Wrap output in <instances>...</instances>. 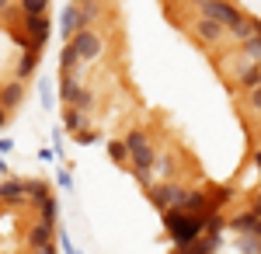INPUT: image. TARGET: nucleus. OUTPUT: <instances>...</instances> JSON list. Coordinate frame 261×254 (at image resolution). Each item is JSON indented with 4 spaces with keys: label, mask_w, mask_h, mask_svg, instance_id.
Returning <instances> with one entry per match:
<instances>
[{
    "label": "nucleus",
    "mask_w": 261,
    "mask_h": 254,
    "mask_svg": "<svg viewBox=\"0 0 261 254\" xmlns=\"http://www.w3.org/2000/svg\"><path fill=\"white\" fill-rule=\"evenodd\" d=\"M164 230L171 234V240L178 247H188L192 240H199L205 234V216H192V213H185V209H171V213H164Z\"/></svg>",
    "instance_id": "obj_1"
},
{
    "label": "nucleus",
    "mask_w": 261,
    "mask_h": 254,
    "mask_svg": "<svg viewBox=\"0 0 261 254\" xmlns=\"http://www.w3.org/2000/svg\"><path fill=\"white\" fill-rule=\"evenodd\" d=\"M150 202L161 209V213H171V209H185V198H188V188H181L178 181H153L146 188Z\"/></svg>",
    "instance_id": "obj_2"
},
{
    "label": "nucleus",
    "mask_w": 261,
    "mask_h": 254,
    "mask_svg": "<svg viewBox=\"0 0 261 254\" xmlns=\"http://www.w3.org/2000/svg\"><path fill=\"white\" fill-rule=\"evenodd\" d=\"M60 98H63V105H66V108H81V112H87V105L94 101V94H91V91H87V87H84L73 73H63V80H60Z\"/></svg>",
    "instance_id": "obj_3"
},
{
    "label": "nucleus",
    "mask_w": 261,
    "mask_h": 254,
    "mask_svg": "<svg viewBox=\"0 0 261 254\" xmlns=\"http://www.w3.org/2000/svg\"><path fill=\"white\" fill-rule=\"evenodd\" d=\"M66 45L77 53V59L81 63H94V59L101 56V49H105V42H101L98 32H91V28H84V32H77L73 39H66Z\"/></svg>",
    "instance_id": "obj_4"
},
{
    "label": "nucleus",
    "mask_w": 261,
    "mask_h": 254,
    "mask_svg": "<svg viewBox=\"0 0 261 254\" xmlns=\"http://www.w3.org/2000/svg\"><path fill=\"white\" fill-rule=\"evenodd\" d=\"M199 14H205V18H213V21H220L226 32L241 28L244 18H247V14H241V11H237V7H233L230 0H213V4H205V7H202Z\"/></svg>",
    "instance_id": "obj_5"
},
{
    "label": "nucleus",
    "mask_w": 261,
    "mask_h": 254,
    "mask_svg": "<svg viewBox=\"0 0 261 254\" xmlns=\"http://www.w3.org/2000/svg\"><path fill=\"white\" fill-rule=\"evenodd\" d=\"M45 42H49V14H32V18H24L21 45H24V49H42Z\"/></svg>",
    "instance_id": "obj_6"
},
{
    "label": "nucleus",
    "mask_w": 261,
    "mask_h": 254,
    "mask_svg": "<svg viewBox=\"0 0 261 254\" xmlns=\"http://www.w3.org/2000/svg\"><path fill=\"white\" fill-rule=\"evenodd\" d=\"M192 35H195V42L199 45H220L230 32L223 28L220 21H213V18H205V14H199V21L192 24Z\"/></svg>",
    "instance_id": "obj_7"
},
{
    "label": "nucleus",
    "mask_w": 261,
    "mask_h": 254,
    "mask_svg": "<svg viewBox=\"0 0 261 254\" xmlns=\"http://www.w3.org/2000/svg\"><path fill=\"white\" fill-rule=\"evenodd\" d=\"M0 202H4V206H28V181L4 177V181H0Z\"/></svg>",
    "instance_id": "obj_8"
},
{
    "label": "nucleus",
    "mask_w": 261,
    "mask_h": 254,
    "mask_svg": "<svg viewBox=\"0 0 261 254\" xmlns=\"http://www.w3.org/2000/svg\"><path fill=\"white\" fill-rule=\"evenodd\" d=\"M53 234H56V223H49V219H35L24 240H28L32 251H39V247H49V244H53Z\"/></svg>",
    "instance_id": "obj_9"
},
{
    "label": "nucleus",
    "mask_w": 261,
    "mask_h": 254,
    "mask_svg": "<svg viewBox=\"0 0 261 254\" xmlns=\"http://www.w3.org/2000/svg\"><path fill=\"white\" fill-rule=\"evenodd\" d=\"M60 24H63V35H66V39H73V35H77V32H84V28H87V24H91V18H87V14H84L81 7H77V4H70V7H66V11H63Z\"/></svg>",
    "instance_id": "obj_10"
},
{
    "label": "nucleus",
    "mask_w": 261,
    "mask_h": 254,
    "mask_svg": "<svg viewBox=\"0 0 261 254\" xmlns=\"http://www.w3.org/2000/svg\"><path fill=\"white\" fill-rule=\"evenodd\" d=\"M230 226L237 234H261V213L258 209H247V213H237L230 219Z\"/></svg>",
    "instance_id": "obj_11"
},
{
    "label": "nucleus",
    "mask_w": 261,
    "mask_h": 254,
    "mask_svg": "<svg viewBox=\"0 0 261 254\" xmlns=\"http://www.w3.org/2000/svg\"><path fill=\"white\" fill-rule=\"evenodd\" d=\"M21 101H24V84H21V80H14V84H4V87H0V108L14 112Z\"/></svg>",
    "instance_id": "obj_12"
},
{
    "label": "nucleus",
    "mask_w": 261,
    "mask_h": 254,
    "mask_svg": "<svg viewBox=\"0 0 261 254\" xmlns=\"http://www.w3.org/2000/svg\"><path fill=\"white\" fill-rule=\"evenodd\" d=\"M153 174H157V181H174V174H178V157L174 154H157Z\"/></svg>",
    "instance_id": "obj_13"
},
{
    "label": "nucleus",
    "mask_w": 261,
    "mask_h": 254,
    "mask_svg": "<svg viewBox=\"0 0 261 254\" xmlns=\"http://www.w3.org/2000/svg\"><path fill=\"white\" fill-rule=\"evenodd\" d=\"M185 213H192V216H209V213H213L209 192H188V198H185Z\"/></svg>",
    "instance_id": "obj_14"
},
{
    "label": "nucleus",
    "mask_w": 261,
    "mask_h": 254,
    "mask_svg": "<svg viewBox=\"0 0 261 254\" xmlns=\"http://www.w3.org/2000/svg\"><path fill=\"white\" fill-rule=\"evenodd\" d=\"M63 125H66V133L81 136L84 129H87V115H84L81 108H70V112H66V118H63Z\"/></svg>",
    "instance_id": "obj_15"
},
{
    "label": "nucleus",
    "mask_w": 261,
    "mask_h": 254,
    "mask_svg": "<svg viewBox=\"0 0 261 254\" xmlns=\"http://www.w3.org/2000/svg\"><path fill=\"white\" fill-rule=\"evenodd\" d=\"M45 198H53L45 181H28V206H42Z\"/></svg>",
    "instance_id": "obj_16"
},
{
    "label": "nucleus",
    "mask_w": 261,
    "mask_h": 254,
    "mask_svg": "<svg viewBox=\"0 0 261 254\" xmlns=\"http://www.w3.org/2000/svg\"><path fill=\"white\" fill-rule=\"evenodd\" d=\"M241 53L251 59V63H258V66H261V35H254V39L241 42Z\"/></svg>",
    "instance_id": "obj_17"
},
{
    "label": "nucleus",
    "mask_w": 261,
    "mask_h": 254,
    "mask_svg": "<svg viewBox=\"0 0 261 254\" xmlns=\"http://www.w3.org/2000/svg\"><path fill=\"white\" fill-rule=\"evenodd\" d=\"M21 14L32 18V14H49V0H21Z\"/></svg>",
    "instance_id": "obj_18"
},
{
    "label": "nucleus",
    "mask_w": 261,
    "mask_h": 254,
    "mask_svg": "<svg viewBox=\"0 0 261 254\" xmlns=\"http://www.w3.org/2000/svg\"><path fill=\"white\" fill-rule=\"evenodd\" d=\"M108 157H112L115 164H125V160H129V146H125V139H112V143H108Z\"/></svg>",
    "instance_id": "obj_19"
},
{
    "label": "nucleus",
    "mask_w": 261,
    "mask_h": 254,
    "mask_svg": "<svg viewBox=\"0 0 261 254\" xmlns=\"http://www.w3.org/2000/svg\"><path fill=\"white\" fill-rule=\"evenodd\" d=\"M230 198H233V192H230L226 185H220V188L213 185V188H209V202H213V209H220V206H226Z\"/></svg>",
    "instance_id": "obj_20"
},
{
    "label": "nucleus",
    "mask_w": 261,
    "mask_h": 254,
    "mask_svg": "<svg viewBox=\"0 0 261 254\" xmlns=\"http://www.w3.org/2000/svg\"><path fill=\"white\" fill-rule=\"evenodd\" d=\"M241 251L244 254H261V234H241Z\"/></svg>",
    "instance_id": "obj_21"
},
{
    "label": "nucleus",
    "mask_w": 261,
    "mask_h": 254,
    "mask_svg": "<svg viewBox=\"0 0 261 254\" xmlns=\"http://www.w3.org/2000/svg\"><path fill=\"white\" fill-rule=\"evenodd\" d=\"M35 63H39V49H28V53H24V59L18 63V77H28V73L35 70Z\"/></svg>",
    "instance_id": "obj_22"
},
{
    "label": "nucleus",
    "mask_w": 261,
    "mask_h": 254,
    "mask_svg": "<svg viewBox=\"0 0 261 254\" xmlns=\"http://www.w3.org/2000/svg\"><path fill=\"white\" fill-rule=\"evenodd\" d=\"M39 219H49V223H56V198H45L39 206Z\"/></svg>",
    "instance_id": "obj_23"
},
{
    "label": "nucleus",
    "mask_w": 261,
    "mask_h": 254,
    "mask_svg": "<svg viewBox=\"0 0 261 254\" xmlns=\"http://www.w3.org/2000/svg\"><path fill=\"white\" fill-rule=\"evenodd\" d=\"M247 105H251L254 115H261V84L254 87V91H247Z\"/></svg>",
    "instance_id": "obj_24"
},
{
    "label": "nucleus",
    "mask_w": 261,
    "mask_h": 254,
    "mask_svg": "<svg viewBox=\"0 0 261 254\" xmlns=\"http://www.w3.org/2000/svg\"><path fill=\"white\" fill-rule=\"evenodd\" d=\"M39 94H42V105L49 108V80H45V84H42V87H39Z\"/></svg>",
    "instance_id": "obj_25"
},
{
    "label": "nucleus",
    "mask_w": 261,
    "mask_h": 254,
    "mask_svg": "<svg viewBox=\"0 0 261 254\" xmlns=\"http://www.w3.org/2000/svg\"><path fill=\"white\" fill-rule=\"evenodd\" d=\"M60 185H63V188H70V185H73V181H70V171H60Z\"/></svg>",
    "instance_id": "obj_26"
},
{
    "label": "nucleus",
    "mask_w": 261,
    "mask_h": 254,
    "mask_svg": "<svg viewBox=\"0 0 261 254\" xmlns=\"http://www.w3.org/2000/svg\"><path fill=\"white\" fill-rule=\"evenodd\" d=\"M11 14V0H0V18H7Z\"/></svg>",
    "instance_id": "obj_27"
},
{
    "label": "nucleus",
    "mask_w": 261,
    "mask_h": 254,
    "mask_svg": "<svg viewBox=\"0 0 261 254\" xmlns=\"http://www.w3.org/2000/svg\"><path fill=\"white\" fill-rule=\"evenodd\" d=\"M11 146H14V143H11V139H0V154H7V150H11Z\"/></svg>",
    "instance_id": "obj_28"
},
{
    "label": "nucleus",
    "mask_w": 261,
    "mask_h": 254,
    "mask_svg": "<svg viewBox=\"0 0 261 254\" xmlns=\"http://www.w3.org/2000/svg\"><path fill=\"white\" fill-rule=\"evenodd\" d=\"M188 4H192V7H199V11H202V7H205V4H213V0H188Z\"/></svg>",
    "instance_id": "obj_29"
},
{
    "label": "nucleus",
    "mask_w": 261,
    "mask_h": 254,
    "mask_svg": "<svg viewBox=\"0 0 261 254\" xmlns=\"http://www.w3.org/2000/svg\"><path fill=\"white\" fill-rule=\"evenodd\" d=\"M32 254H56V251H53V244H49V247H39V251H32Z\"/></svg>",
    "instance_id": "obj_30"
},
{
    "label": "nucleus",
    "mask_w": 261,
    "mask_h": 254,
    "mask_svg": "<svg viewBox=\"0 0 261 254\" xmlns=\"http://www.w3.org/2000/svg\"><path fill=\"white\" fill-rule=\"evenodd\" d=\"M254 167H258V171H261V150H258V154H254Z\"/></svg>",
    "instance_id": "obj_31"
},
{
    "label": "nucleus",
    "mask_w": 261,
    "mask_h": 254,
    "mask_svg": "<svg viewBox=\"0 0 261 254\" xmlns=\"http://www.w3.org/2000/svg\"><path fill=\"white\" fill-rule=\"evenodd\" d=\"M174 254H195V251H192V247H178Z\"/></svg>",
    "instance_id": "obj_32"
},
{
    "label": "nucleus",
    "mask_w": 261,
    "mask_h": 254,
    "mask_svg": "<svg viewBox=\"0 0 261 254\" xmlns=\"http://www.w3.org/2000/svg\"><path fill=\"white\" fill-rule=\"evenodd\" d=\"M0 177H7V164L4 160H0Z\"/></svg>",
    "instance_id": "obj_33"
},
{
    "label": "nucleus",
    "mask_w": 261,
    "mask_h": 254,
    "mask_svg": "<svg viewBox=\"0 0 261 254\" xmlns=\"http://www.w3.org/2000/svg\"><path fill=\"white\" fill-rule=\"evenodd\" d=\"M4 118H7V108H0V129H4Z\"/></svg>",
    "instance_id": "obj_34"
},
{
    "label": "nucleus",
    "mask_w": 261,
    "mask_h": 254,
    "mask_svg": "<svg viewBox=\"0 0 261 254\" xmlns=\"http://www.w3.org/2000/svg\"><path fill=\"white\" fill-rule=\"evenodd\" d=\"M254 209H258V213H261V195H258V198H254Z\"/></svg>",
    "instance_id": "obj_35"
},
{
    "label": "nucleus",
    "mask_w": 261,
    "mask_h": 254,
    "mask_svg": "<svg viewBox=\"0 0 261 254\" xmlns=\"http://www.w3.org/2000/svg\"><path fill=\"white\" fill-rule=\"evenodd\" d=\"M254 28H258V35H261V21L258 18H254Z\"/></svg>",
    "instance_id": "obj_36"
},
{
    "label": "nucleus",
    "mask_w": 261,
    "mask_h": 254,
    "mask_svg": "<svg viewBox=\"0 0 261 254\" xmlns=\"http://www.w3.org/2000/svg\"><path fill=\"white\" fill-rule=\"evenodd\" d=\"M167 4H178V0H167Z\"/></svg>",
    "instance_id": "obj_37"
}]
</instances>
